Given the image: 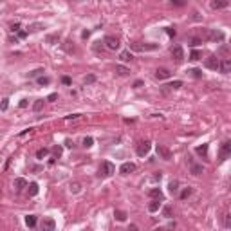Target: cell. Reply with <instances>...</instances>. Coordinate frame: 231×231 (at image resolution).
<instances>
[{
  "instance_id": "cell-9",
  "label": "cell",
  "mask_w": 231,
  "mask_h": 231,
  "mask_svg": "<svg viewBox=\"0 0 231 231\" xmlns=\"http://www.w3.org/2000/svg\"><path fill=\"white\" fill-rule=\"evenodd\" d=\"M42 229L43 231H54L56 229V222L52 219H43L42 220Z\"/></svg>"
},
{
  "instance_id": "cell-27",
  "label": "cell",
  "mask_w": 231,
  "mask_h": 231,
  "mask_svg": "<svg viewBox=\"0 0 231 231\" xmlns=\"http://www.w3.org/2000/svg\"><path fill=\"white\" fill-rule=\"evenodd\" d=\"M67 52H74V45H72V42L71 40H67V42H63V45H62Z\"/></svg>"
},
{
  "instance_id": "cell-38",
  "label": "cell",
  "mask_w": 231,
  "mask_h": 231,
  "mask_svg": "<svg viewBox=\"0 0 231 231\" xmlns=\"http://www.w3.org/2000/svg\"><path fill=\"white\" fill-rule=\"evenodd\" d=\"M92 143H94V139H92V137H85V139H83V146H85V148H90V146H92Z\"/></svg>"
},
{
  "instance_id": "cell-36",
  "label": "cell",
  "mask_w": 231,
  "mask_h": 231,
  "mask_svg": "<svg viewBox=\"0 0 231 231\" xmlns=\"http://www.w3.org/2000/svg\"><path fill=\"white\" fill-rule=\"evenodd\" d=\"M47 154H49V150H47V148H40L38 152H36V157H38V159H43Z\"/></svg>"
},
{
  "instance_id": "cell-39",
  "label": "cell",
  "mask_w": 231,
  "mask_h": 231,
  "mask_svg": "<svg viewBox=\"0 0 231 231\" xmlns=\"http://www.w3.org/2000/svg\"><path fill=\"white\" fill-rule=\"evenodd\" d=\"M94 81H96V76H94V74H89V76L83 78V83H85V85H87V83H94Z\"/></svg>"
},
{
  "instance_id": "cell-50",
  "label": "cell",
  "mask_w": 231,
  "mask_h": 231,
  "mask_svg": "<svg viewBox=\"0 0 231 231\" xmlns=\"http://www.w3.org/2000/svg\"><path fill=\"white\" fill-rule=\"evenodd\" d=\"M168 35H170V36H175V29H173V27H168Z\"/></svg>"
},
{
  "instance_id": "cell-18",
  "label": "cell",
  "mask_w": 231,
  "mask_h": 231,
  "mask_svg": "<svg viewBox=\"0 0 231 231\" xmlns=\"http://www.w3.org/2000/svg\"><path fill=\"white\" fill-rule=\"evenodd\" d=\"M168 190L172 195H175V193H179V182L177 181H170V184H168Z\"/></svg>"
},
{
  "instance_id": "cell-17",
  "label": "cell",
  "mask_w": 231,
  "mask_h": 231,
  "mask_svg": "<svg viewBox=\"0 0 231 231\" xmlns=\"http://www.w3.org/2000/svg\"><path fill=\"white\" fill-rule=\"evenodd\" d=\"M36 193H38V184H36V182H31V184L27 186V195H29V197H35Z\"/></svg>"
},
{
  "instance_id": "cell-30",
  "label": "cell",
  "mask_w": 231,
  "mask_h": 231,
  "mask_svg": "<svg viewBox=\"0 0 231 231\" xmlns=\"http://www.w3.org/2000/svg\"><path fill=\"white\" fill-rule=\"evenodd\" d=\"M166 87H170V89H173V90H175V89H181V87H182V81H181V79H175V81H172V83H170V85H166Z\"/></svg>"
},
{
  "instance_id": "cell-3",
  "label": "cell",
  "mask_w": 231,
  "mask_h": 231,
  "mask_svg": "<svg viewBox=\"0 0 231 231\" xmlns=\"http://www.w3.org/2000/svg\"><path fill=\"white\" fill-rule=\"evenodd\" d=\"M114 172H116V166L110 162V161L101 162V168H99V177H110Z\"/></svg>"
},
{
  "instance_id": "cell-21",
  "label": "cell",
  "mask_w": 231,
  "mask_h": 231,
  "mask_svg": "<svg viewBox=\"0 0 231 231\" xmlns=\"http://www.w3.org/2000/svg\"><path fill=\"white\" fill-rule=\"evenodd\" d=\"M114 217H116V220H119V222H125V220H126V213H125V211H121V209H116Z\"/></svg>"
},
{
  "instance_id": "cell-10",
  "label": "cell",
  "mask_w": 231,
  "mask_h": 231,
  "mask_svg": "<svg viewBox=\"0 0 231 231\" xmlns=\"http://www.w3.org/2000/svg\"><path fill=\"white\" fill-rule=\"evenodd\" d=\"M172 56H173L177 62H181V60L184 58V51H182V47H181V45H175V47H172Z\"/></svg>"
},
{
  "instance_id": "cell-20",
  "label": "cell",
  "mask_w": 231,
  "mask_h": 231,
  "mask_svg": "<svg viewBox=\"0 0 231 231\" xmlns=\"http://www.w3.org/2000/svg\"><path fill=\"white\" fill-rule=\"evenodd\" d=\"M148 195H150V197H152V199H159V200H161V199H162V192H161V190H159V188H152V190H150V192H148Z\"/></svg>"
},
{
  "instance_id": "cell-54",
  "label": "cell",
  "mask_w": 231,
  "mask_h": 231,
  "mask_svg": "<svg viewBox=\"0 0 231 231\" xmlns=\"http://www.w3.org/2000/svg\"><path fill=\"white\" fill-rule=\"evenodd\" d=\"M65 145H67V146H69V148H72V146H74V143H72V141H71V139H67V141H65Z\"/></svg>"
},
{
  "instance_id": "cell-1",
  "label": "cell",
  "mask_w": 231,
  "mask_h": 231,
  "mask_svg": "<svg viewBox=\"0 0 231 231\" xmlns=\"http://www.w3.org/2000/svg\"><path fill=\"white\" fill-rule=\"evenodd\" d=\"M199 38L208 40V42H222L224 40V33L217 31V29H200L199 31Z\"/></svg>"
},
{
  "instance_id": "cell-53",
  "label": "cell",
  "mask_w": 231,
  "mask_h": 231,
  "mask_svg": "<svg viewBox=\"0 0 231 231\" xmlns=\"http://www.w3.org/2000/svg\"><path fill=\"white\" fill-rule=\"evenodd\" d=\"M20 107L25 109V107H27V99H22V101H20Z\"/></svg>"
},
{
  "instance_id": "cell-46",
  "label": "cell",
  "mask_w": 231,
  "mask_h": 231,
  "mask_svg": "<svg viewBox=\"0 0 231 231\" xmlns=\"http://www.w3.org/2000/svg\"><path fill=\"white\" fill-rule=\"evenodd\" d=\"M58 99V94H49V98H47V101H56Z\"/></svg>"
},
{
  "instance_id": "cell-7",
  "label": "cell",
  "mask_w": 231,
  "mask_h": 231,
  "mask_svg": "<svg viewBox=\"0 0 231 231\" xmlns=\"http://www.w3.org/2000/svg\"><path fill=\"white\" fill-rule=\"evenodd\" d=\"M157 155L162 157L164 161H170V159H172V152H170L166 146H162V145H157Z\"/></svg>"
},
{
  "instance_id": "cell-34",
  "label": "cell",
  "mask_w": 231,
  "mask_h": 231,
  "mask_svg": "<svg viewBox=\"0 0 231 231\" xmlns=\"http://www.w3.org/2000/svg\"><path fill=\"white\" fill-rule=\"evenodd\" d=\"M79 190H81V184L79 182H71V192L72 193H78Z\"/></svg>"
},
{
  "instance_id": "cell-52",
  "label": "cell",
  "mask_w": 231,
  "mask_h": 231,
  "mask_svg": "<svg viewBox=\"0 0 231 231\" xmlns=\"http://www.w3.org/2000/svg\"><path fill=\"white\" fill-rule=\"evenodd\" d=\"M141 85H143V81H141V79H137V81H136V83H134V87H136V89H139V87H141Z\"/></svg>"
},
{
  "instance_id": "cell-29",
  "label": "cell",
  "mask_w": 231,
  "mask_h": 231,
  "mask_svg": "<svg viewBox=\"0 0 231 231\" xmlns=\"http://www.w3.org/2000/svg\"><path fill=\"white\" fill-rule=\"evenodd\" d=\"M197 154L202 155V157H206V155H208V145H202V146H199V148H197Z\"/></svg>"
},
{
  "instance_id": "cell-40",
  "label": "cell",
  "mask_w": 231,
  "mask_h": 231,
  "mask_svg": "<svg viewBox=\"0 0 231 231\" xmlns=\"http://www.w3.org/2000/svg\"><path fill=\"white\" fill-rule=\"evenodd\" d=\"M38 83H40V85H49V83H51V78L40 76V78H38Z\"/></svg>"
},
{
  "instance_id": "cell-31",
  "label": "cell",
  "mask_w": 231,
  "mask_h": 231,
  "mask_svg": "<svg viewBox=\"0 0 231 231\" xmlns=\"http://www.w3.org/2000/svg\"><path fill=\"white\" fill-rule=\"evenodd\" d=\"M200 43H202L200 38H190L188 40V45H190V47H197V45H200Z\"/></svg>"
},
{
  "instance_id": "cell-4",
  "label": "cell",
  "mask_w": 231,
  "mask_h": 231,
  "mask_svg": "<svg viewBox=\"0 0 231 231\" xmlns=\"http://www.w3.org/2000/svg\"><path fill=\"white\" fill-rule=\"evenodd\" d=\"M219 63H220V60H219L215 54H209V56L204 60V67H206V69H211V71H217V69H219Z\"/></svg>"
},
{
  "instance_id": "cell-25",
  "label": "cell",
  "mask_w": 231,
  "mask_h": 231,
  "mask_svg": "<svg viewBox=\"0 0 231 231\" xmlns=\"http://www.w3.org/2000/svg\"><path fill=\"white\" fill-rule=\"evenodd\" d=\"M25 224H27L29 228H35V226H36V217H35V215H27V217H25Z\"/></svg>"
},
{
  "instance_id": "cell-47",
  "label": "cell",
  "mask_w": 231,
  "mask_h": 231,
  "mask_svg": "<svg viewBox=\"0 0 231 231\" xmlns=\"http://www.w3.org/2000/svg\"><path fill=\"white\" fill-rule=\"evenodd\" d=\"M62 81H63V85H71V78L69 76H63L62 78Z\"/></svg>"
},
{
  "instance_id": "cell-42",
  "label": "cell",
  "mask_w": 231,
  "mask_h": 231,
  "mask_svg": "<svg viewBox=\"0 0 231 231\" xmlns=\"http://www.w3.org/2000/svg\"><path fill=\"white\" fill-rule=\"evenodd\" d=\"M7 107H9V99H7V98H4V99H2V103H0V109H2V110H7Z\"/></svg>"
},
{
  "instance_id": "cell-35",
  "label": "cell",
  "mask_w": 231,
  "mask_h": 231,
  "mask_svg": "<svg viewBox=\"0 0 231 231\" xmlns=\"http://www.w3.org/2000/svg\"><path fill=\"white\" fill-rule=\"evenodd\" d=\"M40 29H43L42 24H33V25H29V31H31V33H36V31H40Z\"/></svg>"
},
{
  "instance_id": "cell-14",
  "label": "cell",
  "mask_w": 231,
  "mask_h": 231,
  "mask_svg": "<svg viewBox=\"0 0 231 231\" xmlns=\"http://www.w3.org/2000/svg\"><path fill=\"white\" fill-rule=\"evenodd\" d=\"M229 5V0H213L211 2V7L213 9H226Z\"/></svg>"
},
{
  "instance_id": "cell-44",
  "label": "cell",
  "mask_w": 231,
  "mask_h": 231,
  "mask_svg": "<svg viewBox=\"0 0 231 231\" xmlns=\"http://www.w3.org/2000/svg\"><path fill=\"white\" fill-rule=\"evenodd\" d=\"M42 72H43V69H38V71H33V72H31L29 76H31V78H35V76H38V74H42Z\"/></svg>"
},
{
  "instance_id": "cell-5",
  "label": "cell",
  "mask_w": 231,
  "mask_h": 231,
  "mask_svg": "<svg viewBox=\"0 0 231 231\" xmlns=\"http://www.w3.org/2000/svg\"><path fill=\"white\" fill-rule=\"evenodd\" d=\"M103 43L107 45V49H110V51H116V49H119V40L116 38V36H112V35H109V36H105L103 38Z\"/></svg>"
},
{
  "instance_id": "cell-13",
  "label": "cell",
  "mask_w": 231,
  "mask_h": 231,
  "mask_svg": "<svg viewBox=\"0 0 231 231\" xmlns=\"http://www.w3.org/2000/svg\"><path fill=\"white\" fill-rule=\"evenodd\" d=\"M229 154H231V143L229 141H226V143L222 145V150H220V161H224Z\"/></svg>"
},
{
  "instance_id": "cell-26",
  "label": "cell",
  "mask_w": 231,
  "mask_h": 231,
  "mask_svg": "<svg viewBox=\"0 0 231 231\" xmlns=\"http://www.w3.org/2000/svg\"><path fill=\"white\" fill-rule=\"evenodd\" d=\"M58 40H60V35L56 33V35H49V36L45 38V42L51 43V45H54V43H58Z\"/></svg>"
},
{
  "instance_id": "cell-51",
  "label": "cell",
  "mask_w": 231,
  "mask_h": 231,
  "mask_svg": "<svg viewBox=\"0 0 231 231\" xmlns=\"http://www.w3.org/2000/svg\"><path fill=\"white\" fill-rule=\"evenodd\" d=\"M27 35V31H18V38H24Z\"/></svg>"
},
{
  "instance_id": "cell-6",
  "label": "cell",
  "mask_w": 231,
  "mask_h": 231,
  "mask_svg": "<svg viewBox=\"0 0 231 231\" xmlns=\"http://www.w3.org/2000/svg\"><path fill=\"white\" fill-rule=\"evenodd\" d=\"M136 152H137V155L145 157V155L150 152V141H141V143H137V148H136Z\"/></svg>"
},
{
  "instance_id": "cell-23",
  "label": "cell",
  "mask_w": 231,
  "mask_h": 231,
  "mask_svg": "<svg viewBox=\"0 0 231 231\" xmlns=\"http://www.w3.org/2000/svg\"><path fill=\"white\" fill-rule=\"evenodd\" d=\"M116 72H117L119 76H128V74H130V71H128L126 67H123V65H116Z\"/></svg>"
},
{
  "instance_id": "cell-56",
  "label": "cell",
  "mask_w": 231,
  "mask_h": 231,
  "mask_svg": "<svg viewBox=\"0 0 231 231\" xmlns=\"http://www.w3.org/2000/svg\"><path fill=\"white\" fill-rule=\"evenodd\" d=\"M9 164H11V159H7V161H5V166H4V170H7V168H9Z\"/></svg>"
},
{
  "instance_id": "cell-24",
  "label": "cell",
  "mask_w": 231,
  "mask_h": 231,
  "mask_svg": "<svg viewBox=\"0 0 231 231\" xmlns=\"http://www.w3.org/2000/svg\"><path fill=\"white\" fill-rule=\"evenodd\" d=\"M172 215H173L172 206H164V208H162V217H164V219H172Z\"/></svg>"
},
{
  "instance_id": "cell-16",
  "label": "cell",
  "mask_w": 231,
  "mask_h": 231,
  "mask_svg": "<svg viewBox=\"0 0 231 231\" xmlns=\"http://www.w3.org/2000/svg\"><path fill=\"white\" fill-rule=\"evenodd\" d=\"M15 188H16V190H24V188H27V181L22 179V177L15 179Z\"/></svg>"
},
{
  "instance_id": "cell-33",
  "label": "cell",
  "mask_w": 231,
  "mask_h": 231,
  "mask_svg": "<svg viewBox=\"0 0 231 231\" xmlns=\"http://www.w3.org/2000/svg\"><path fill=\"white\" fill-rule=\"evenodd\" d=\"M192 188H190V186H188V188H184V190H182V193H181V199H188V197H190V195H192Z\"/></svg>"
},
{
  "instance_id": "cell-32",
  "label": "cell",
  "mask_w": 231,
  "mask_h": 231,
  "mask_svg": "<svg viewBox=\"0 0 231 231\" xmlns=\"http://www.w3.org/2000/svg\"><path fill=\"white\" fill-rule=\"evenodd\" d=\"M188 72H190L193 78H197V79L202 78V71H200V69H192V71H188Z\"/></svg>"
},
{
  "instance_id": "cell-19",
  "label": "cell",
  "mask_w": 231,
  "mask_h": 231,
  "mask_svg": "<svg viewBox=\"0 0 231 231\" xmlns=\"http://www.w3.org/2000/svg\"><path fill=\"white\" fill-rule=\"evenodd\" d=\"M159 208H161V202H159V199H154V200L148 204V211H152V213H154V211H157Z\"/></svg>"
},
{
  "instance_id": "cell-43",
  "label": "cell",
  "mask_w": 231,
  "mask_h": 231,
  "mask_svg": "<svg viewBox=\"0 0 231 231\" xmlns=\"http://www.w3.org/2000/svg\"><path fill=\"white\" fill-rule=\"evenodd\" d=\"M52 154L56 155V157H60V155H62V146H54V148H52Z\"/></svg>"
},
{
  "instance_id": "cell-55",
  "label": "cell",
  "mask_w": 231,
  "mask_h": 231,
  "mask_svg": "<svg viewBox=\"0 0 231 231\" xmlns=\"http://www.w3.org/2000/svg\"><path fill=\"white\" fill-rule=\"evenodd\" d=\"M79 117V114H71V116H67V119H78Z\"/></svg>"
},
{
  "instance_id": "cell-49",
  "label": "cell",
  "mask_w": 231,
  "mask_h": 231,
  "mask_svg": "<svg viewBox=\"0 0 231 231\" xmlns=\"http://www.w3.org/2000/svg\"><path fill=\"white\" fill-rule=\"evenodd\" d=\"M226 228H231V217L226 215Z\"/></svg>"
},
{
  "instance_id": "cell-28",
  "label": "cell",
  "mask_w": 231,
  "mask_h": 231,
  "mask_svg": "<svg viewBox=\"0 0 231 231\" xmlns=\"http://www.w3.org/2000/svg\"><path fill=\"white\" fill-rule=\"evenodd\" d=\"M42 109H43V99H36L35 105H33V110H35V112H40Z\"/></svg>"
},
{
  "instance_id": "cell-48",
  "label": "cell",
  "mask_w": 231,
  "mask_h": 231,
  "mask_svg": "<svg viewBox=\"0 0 231 231\" xmlns=\"http://www.w3.org/2000/svg\"><path fill=\"white\" fill-rule=\"evenodd\" d=\"M173 5H184V0H172Z\"/></svg>"
},
{
  "instance_id": "cell-22",
  "label": "cell",
  "mask_w": 231,
  "mask_h": 231,
  "mask_svg": "<svg viewBox=\"0 0 231 231\" xmlns=\"http://www.w3.org/2000/svg\"><path fill=\"white\" fill-rule=\"evenodd\" d=\"M132 58H134V56H132L130 51H123V52L119 54V60H121V62H130Z\"/></svg>"
},
{
  "instance_id": "cell-37",
  "label": "cell",
  "mask_w": 231,
  "mask_h": 231,
  "mask_svg": "<svg viewBox=\"0 0 231 231\" xmlns=\"http://www.w3.org/2000/svg\"><path fill=\"white\" fill-rule=\"evenodd\" d=\"M190 60H193V62L200 60V51H192V54H190Z\"/></svg>"
},
{
  "instance_id": "cell-41",
  "label": "cell",
  "mask_w": 231,
  "mask_h": 231,
  "mask_svg": "<svg viewBox=\"0 0 231 231\" xmlns=\"http://www.w3.org/2000/svg\"><path fill=\"white\" fill-rule=\"evenodd\" d=\"M94 51H96V52H103V43H101V42H96V43H94Z\"/></svg>"
},
{
  "instance_id": "cell-12",
  "label": "cell",
  "mask_w": 231,
  "mask_h": 231,
  "mask_svg": "<svg viewBox=\"0 0 231 231\" xmlns=\"http://www.w3.org/2000/svg\"><path fill=\"white\" fill-rule=\"evenodd\" d=\"M170 74H172V72H170L168 69H164V67H159V69L155 71V78H157V79H166V78H170Z\"/></svg>"
},
{
  "instance_id": "cell-8",
  "label": "cell",
  "mask_w": 231,
  "mask_h": 231,
  "mask_svg": "<svg viewBox=\"0 0 231 231\" xmlns=\"http://www.w3.org/2000/svg\"><path fill=\"white\" fill-rule=\"evenodd\" d=\"M134 170H136V164H134V162H123L121 168H119V173H121V175H128V173H132Z\"/></svg>"
},
{
  "instance_id": "cell-15",
  "label": "cell",
  "mask_w": 231,
  "mask_h": 231,
  "mask_svg": "<svg viewBox=\"0 0 231 231\" xmlns=\"http://www.w3.org/2000/svg\"><path fill=\"white\" fill-rule=\"evenodd\" d=\"M190 170H192L193 175H200V173H204L202 164H197V162H190Z\"/></svg>"
},
{
  "instance_id": "cell-11",
  "label": "cell",
  "mask_w": 231,
  "mask_h": 231,
  "mask_svg": "<svg viewBox=\"0 0 231 231\" xmlns=\"http://www.w3.org/2000/svg\"><path fill=\"white\" fill-rule=\"evenodd\" d=\"M219 69H220V72L228 74V72L231 71V60H229V58H224V60L219 63Z\"/></svg>"
},
{
  "instance_id": "cell-2",
  "label": "cell",
  "mask_w": 231,
  "mask_h": 231,
  "mask_svg": "<svg viewBox=\"0 0 231 231\" xmlns=\"http://www.w3.org/2000/svg\"><path fill=\"white\" fill-rule=\"evenodd\" d=\"M130 49H132V51H137V52H143V51H155V49H157V43H141V42H132V43H130Z\"/></svg>"
},
{
  "instance_id": "cell-45",
  "label": "cell",
  "mask_w": 231,
  "mask_h": 231,
  "mask_svg": "<svg viewBox=\"0 0 231 231\" xmlns=\"http://www.w3.org/2000/svg\"><path fill=\"white\" fill-rule=\"evenodd\" d=\"M11 31H13V33L20 31V24H13V25H11Z\"/></svg>"
}]
</instances>
